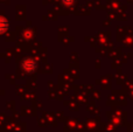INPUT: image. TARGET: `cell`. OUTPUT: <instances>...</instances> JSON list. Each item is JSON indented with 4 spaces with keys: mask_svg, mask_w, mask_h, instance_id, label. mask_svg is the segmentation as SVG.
<instances>
[{
    "mask_svg": "<svg viewBox=\"0 0 133 132\" xmlns=\"http://www.w3.org/2000/svg\"><path fill=\"white\" fill-rule=\"evenodd\" d=\"M7 27H8V25H7L6 20H5L4 18H1V16H0V34H1V33H4L5 30L7 29Z\"/></svg>",
    "mask_w": 133,
    "mask_h": 132,
    "instance_id": "cell-1",
    "label": "cell"
}]
</instances>
